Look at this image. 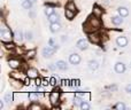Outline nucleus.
<instances>
[{
    "instance_id": "f257e3e1",
    "label": "nucleus",
    "mask_w": 131,
    "mask_h": 110,
    "mask_svg": "<svg viewBox=\"0 0 131 110\" xmlns=\"http://www.w3.org/2000/svg\"><path fill=\"white\" fill-rule=\"evenodd\" d=\"M102 25V22L100 20V17L95 15H90L86 20V22L83 24V29L86 33H90V32H94V31H99L100 28Z\"/></svg>"
},
{
    "instance_id": "f03ea898",
    "label": "nucleus",
    "mask_w": 131,
    "mask_h": 110,
    "mask_svg": "<svg viewBox=\"0 0 131 110\" xmlns=\"http://www.w3.org/2000/svg\"><path fill=\"white\" fill-rule=\"evenodd\" d=\"M0 36H1V41L2 43H9V41H12L14 39V33L8 29V28L1 29Z\"/></svg>"
},
{
    "instance_id": "7ed1b4c3",
    "label": "nucleus",
    "mask_w": 131,
    "mask_h": 110,
    "mask_svg": "<svg viewBox=\"0 0 131 110\" xmlns=\"http://www.w3.org/2000/svg\"><path fill=\"white\" fill-rule=\"evenodd\" d=\"M50 102H51V104H52L53 108L59 107V103H60V92H58V91H53V92H51V94H50Z\"/></svg>"
},
{
    "instance_id": "20e7f679",
    "label": "nucleus",
    "mask_w": 131,
    "mask_h": 110,
    "mask_svg": "<svg viewBox=\"0 0 131 110\" xmlns=\"http://www.w3.org/2000/svg\"><path fill=\"white\" fill-rule=\"evenodd\" d=\"M88 37H89V40L92 44H94V45H98L101 41V34L99 33V31L90 32V33H88Z\"/></svg>"
},
{
    "instance_id": "39448f33",
    "label": "nucleus",
    "mask_w": 131,
    "mask_h": 110,
    "mask_svg": "<svg viewBox=\"0 0 131 110\" xmlns=\"http://www.w3.org/2000/svg\"><path fill=\"white\" fill-rule=\"evenodd\" d=\"M57 52V50L51 46H47V47H44L43 51H41V54H43V57L44 58H50L54 55V53Z\"/></svg>"
},
{
    "instance_id": "423d86ee",
    "label": "nucleus",
    "mask_w": 131,
    "mask_h": 110,
    "mask_svg": "<svg viewBox=\"0 0 131 110\" xmlns=\"http://www.w3.org/2000/svg\"><path fill=\"white\" fill-rule=\"evenodd\" d=\"M27 74H24V72L22 71H16V69H14L13 72H10V78H14V79H18V80H23L24 81V79L27 78Z\"/></svg>"
},
{
    "instance_id": "0eeeda50",
    "label": "nucleus",
    "mask_w": 131,
    "mask_h": 110,
    "mask_svg": "<svg viewBox=\"0 0 131 110\" xmlns=\"http://www.w3.org/2000/svg\"><path fill=\"white\" fill-rule=\"evenodd\" d=\"M81 61H82L81 55L77 54V53H71V54L69 55V62H70V64L78 65L79 63H81Z\"/></svg>"
},
{
    "instance_id": "6e6552de",
    "label": "nucleus",
    "mask_w": 131,
    "mask_h": 110,
    "mask_svg": "<svg viewBox=\"0 0 131 110\" xmlns=\"http://www.w3.org/2000/svg\"><path fill=\"white\" fill-rule=\"evenodd\" d=\"M128 38L125 36H118L117 38H116V45L118 46L120 48H124L128 46Z\"/></svg>"
},
{
    "instance_id": "1a4fd4ad",
    "label": "nucleus",
    "mask_w": 131,
    "mask_h": 110,
    "mask_svg": "<svg viewBox=\"0 0 131 110\" xmlns=\"http://www.w3.org/2000/svg\"><path fill=\"white\" fill-rule=\"evenodd\" d=\"M25 74H27V76L31 79H36L37 77H39V71L36 69V68H28Z\"/></svg>"
},
{
    "instance_id": "9d476101",
    "label": "nucleus",
    "mask_w": 131,
    "mask_h": 110,
    "mask_svg": "<svg viewBox=\"0 0 131 110\" xmlns=\"http://www.w3.org/2000/svg\"><path fill=\"white\" fill-rule=\"evenodd\" d=\"M76 47L81 51H85L89 48V43L86 39H79L78 41L76 43Z\"/></svg>"
},
{
    "instance_id": "9b49d317",
    "label": "nucleus",
    "mask_w": 131,
    "mask_h": 110,
    "mask_svg": "<svg viewBox=\"0 0 131 110\" xmlns=\"http://www.w3.org/2000/svg\"><path fill=\"white\" fill-rule=\"evenodd\" d=\"M8 65L12 68V69H18V68L22 65V63H21V61L18 60V58H9Z\"/></svg>"
},
{
    "instance_id": "f8f14e48",
    "label": "nucleus",
    "mask_w": 131,
    "mask_h": 110,
    "mask_svg": "<svg viewBox=\"0 0 131 110\" xmlns=\"http://www.w3.org/2000/svg\"><path fill=\"white\" fill-rule=\"evenodd\" d=\"M62 29L61 24H60V22H55V23H51L50 24V31L52 32V33H57V32H60Z\"/></svg>"
},
{
    "instance_id": "ddd939ff",
    "label": "nucleus",
    "mask_w": 131,
    "mask_h": 110,
    "mask_svg": "<svg viewBox=\"0 0 131 110\" xmlns=\"http://www.w3.org/2000/svg\"><path fill=\"white\" fill-rule=\"evenodd\" d=\"M114 69H115V72H116V74L122 75L123 72L125 71V64H124L123 62H116V63H115V67H114Z\"/></svg>"
},
{
    "instance_id": "4468645a",
    "label": "nucleus",
    "mask_w": 131,
    "mask_h": 110,
    "mask_svg": "<svg viewBox=\"0 0 131 110\" xmlns=\"http://www.w3.org/2000/svg\"><path fill=\"white\" fill-rule=\"evenodd\" d=\"M57 68H58V70H60V71H66V70H68V64H67V62L63 60H59V61H57Z\"/></svg>"
},
{
    "instance_id": "2eb2a0df",
    "label": "nucleus",
    "mask_w": 131,
    "mask_h": 110,
    "mask_svg": "<svg viewBox=\"0 0 131 110\" xmlns=\"http://www.w3.org/2000/svg\"><path fill=\"white\" fill-rule=\"evenodd\" d=\"M117 13H118V15H121L122 17H128V16H129V9L124 6H120L117 8Z\"/></svg>"
},
{
    "instance_id": "dca6fc26",
    "label": "nucleus",
    "mask_w": 131,
    "mask_h": 110,
    "mask_svg": "<svg viewBox=\"0 0 131 110\" xmlns=\"http://www.w3.org/2000/svg\"><path fill=\"white\" fill-rule=\"evenodd\" d=\"M111 22L113 23L114 25H121L123 23V17L121 15H116V16H113L111 18Z\"/></svg>"
},
{
    "instance_id": "f3484780",
    "label": "nucleus",
    "mask_w": 131,
    "mask_h": 110,
    "mask_svg": "<svg viewBox=\"0 0 131 110\" xmlns=\"http://www.w3.org/2000/svg\"><path fill=\"white\" fill-rule=\"evenodd\" d=\"M98 68H99V62H98L97 60L89 61V69H90L91 71H94V70H97Z\"/></svg>"
},
{
    "instance_id": "a211bd4d",
    "label": "nucleus",
    "mask_w": 131,
    "mask_h": 110,
    "mask_svg": "<svg viewBox=\"0 0 131 110\" xmlns=\"http://www.w3.org/2000/svg\"><path fill=\"white\" fill-rule=\"evenodd\" d=\"M92 14L95 15V16H98V17H101L102 14H104V9L99 6H94L93 9H92Z\"/></svg>"
},
{
    "instance_id": "6ab92c4d",
    "label": "nucleus",
    "mask_w": 131,
    "mask_h": 110,
    "mask_svg": "<svg viewBox=\"0 0 131 110\" xmlns=\"http://www.w3.org/2000/svg\"><path fill=\"white\" fill-rule=\"evenodd\" d=\"M75 15H76V11L70 10V9H67V8H66V10H64V16H66V18H67V20H69V21L74 20V18H75Z\"/></svg>"
},
{
    "instance_id": "aec40b11",
    "label": "nucleus",
    "mask_w": 131,
    "mask_h": 110,
    "mask_svg": "<svg viewBox=\"0 0 131 110\" xmlns=\"http://www.w3.org/2000/svg\"><path fill=\"white\" fill-rule=\"evenodd\" d=\"M14 38L17 41H22L23 39H24V33H23L21 30H16V31L14 32Z\"/></svg>"
},
{
    "instance_id": "412c9836",
    "label": "nucleus",
    "mask_w": 131,
    "mask_h": 110,
    "mask_svg": "<svg viewBox=\"0 0 131 110\" xmlns=\"http://www.w3.org/2000/svg\"><path fill=\"white\" fill-rule=\"evenodd\" d=\"M47 20L50 21V23L60 22V16H59V14H57V13H53L52 15H50V16H48V18H47Z\"/></svg>"
},
{
    "instance_id": "4be33fe9",
    "label": "nucleus",
    "mask_w": 131,
    "mask_h": 110,
    "mask_svg": "<svg viewBox=\"0 0 131 110\" xmlns=\"http://www.w3.org/2000/svg\"><path fill=\"white\" fill-rule=\"evenodd\" d=\"M4 101L6 102V103H10L12 101H14V94H13V92L6 93V94H5V96H4Z\"/></svg>"
},
{
    "instance_id": "5701e85b",
    "label": "nucleus",
    "mask_w": 131,
    "mask_h": 110,
    "mask_svg": "<svg viewBox=\"0 0 131 110\" xmlns=\"http://www.w3.org/2000/svg\"><path fill=\"white\" fill-rule=\"evenodd\" d=\"M36 54H37L36 50H29L28 52H25L24 56H25V58H28V60H32V58L36 56Z\"/></svg>"
},
{
    "instance_id": "b1692460",
    "label": "nucleus",
    "mask_w": 131,
    "mask_h": 110,
    "mask_svg": "<svg viewBox=\"0 0 131 110\" xmlns=\"http://www.w3.org/2000/svg\"><path fill=\"white\" fill-rule=\"evenodd\" d=\"M2 46L7 51H14L16 48V45L14 43H12V41H9V43H2Z\"/></svg>"
},
{
    "instance_id": "393cba45",
    "label": "nucleus",
    "mask_w": 131,
    "mask_h": 110,
    "mask_svg": "<svg viewBox=\"0 0 131 110\" xmlns=\"http://www.w3.org/2000/svg\"><path fill=\"white\" fill-rule=\"evenodd\" d=\"M44 13H45V15L48 17V16L52 15L53 13H55V11H54V7H53V6H47V5H46L45 9H44Z\"/></svg>"
},
{
    "instance_id": "a878e982",
    "label": "nucleus",
    "mask_w": 131,
    "mask_h": 110,
    "mask_svg": "<svg viewBox=\"0 0 131 110\" xmlns=\"http://www.w3.org/2000/svg\"><path fill=\"white\" fill-rule=\"evenodd\" d=\"M24 39L28 41H32L34 40V33H32V31H30V30H27L24 33Z\"/></svg>"
},
{
    "instance_id": "bb28decb",
    "label": "nucleus",
    "mask_w": 131,
    "mask_h": 110,
    "mask_svg": "<svg viewBox=\"0 0 131 110\" xmlns=\"http://www.w3.org/2000/svg\"><path fill=\"white\" fill-rule=\"evenodd\" d=\"M32 4H34V2H31L30 0H23L22 1L23 9H31L32 8Z\"/></svg>"
},
{
    "instance_id": "cd10ccee",
    "label": "nucleus",
    "mask_w": 131,
    "mask_h": 110,
    "mask_svg": "<svg viewBox=\"0 0 131 110\" xmlns=\"http://www.w3.org/2000/svg\"><path fill=\"white\" fill-rule=\"evenodd\" d=\"M66 8L70 9V10L76 11V5H75V2L72 1V0H70V1H68L67 4H66Z\"/></svg>"
},
{
    "instance_id": "c85d7f7f",
    "label": "nucleus",
    "mask_w": 131,
    "mask_h": 110,
    "mask_svg": "<svg viewBox=\"0 0 131 110\" xmlns=\"http://www.w3.org/2000/svg\"><path fill=\"white\" fill-rule=\"evenodd\" d=\"M38 97H39V93L38 92H31V93H29V99L31 100V101L36 102L37 100H38Z\"/></svg>"
},
{
    "instance_id": "c756f323",
    "label": "nucleus",
    "mask_w": 131,
    "mask_h": 110,
    "mask_svg": "<svg viewBox=\"0 0 131 110\" xmlns=\"http://www.w3.org/2000/svg\"><path fill=\"white\" fill-rule=\"evenodd\" d=\"M48 46H51V47L55 48V50H59V47H60V46L58 45L57 43H55V40H54L53 38H50V39H48Z\"/></svg>"
},
{
    "instance_id": "7c9ffc66",
    "label": "nucleus",
    "mask_w": 131,
    "mask_h": 110,
    "mask_svg": "<svg viewBox=\"0 0 131 110\" xmlns=\"http://www.w3.org/2000/svg\"><path fill=\"white\" fill-rule=\"evenodd\" d=\"M114 108H115L116 110H125L127 107H125V104L123 103V102H117V103L114 106Z\"/></svg>"
},
{
    "instance_id": "2f4dec72",
    "label": "nucleus",
    "mask_w": 131,
    "mask_h": 110,
    "mask_svg": "<svg viewBox=\"0 0 131 110\" xmlns=\"http://www.w3.org/2000/svg\"><path fill=\"white\" fill-rule=\"evenodd\" d=\"M82 110H90V108H91V106L86 101H83L82 102V104H81V107H79Z\"/></svg>"
},
{
    "instance_id": "473e14b6",
    "label": "nucleus",
    "mask_w": 131,
    "mask_h": 110,
    "mask_svg": "<svg viewBox=\"0 0 131 110\" xmlns=\"http://www.w3.org/2000/svg\"><path fill=\"white\" fill-rule=\"evenodd\" d=\"M30 110H40L41 109V106H39L38 103H32L31 106L29 107Z\"/></svg>"
},
{
    "instance_id": "72a5a7b5",
    "label": "nucleus",
    "mask_w": 131,
    "mask_h": 110,
    "mask_svg": "<svg viewBox=\"0 0 131 110\" xmlns=\"http://www.w3.org/2000/svg\"><path fill=\"white\" fill-rule=\"evenodd\" d=\"M35 80H36V86H40V85H43V79H41V78L37 77V78L35 79Z\"/></svg>"
},
{
    "instance_id": "f704fd0d",
    "label": "nucleus",
    "mask_w": 131,
    "mask_h": 110,
    "mask_svg": "<svg viewBox=\"0 0 131 110\" xmlns=\"http://www.w3.org/2000/svg\"><path fill=\"white\" fill-rule=\"evenodd\" d=\"M48 69L53 70V71H54V70H57V69H58V68H57V64H55V63H50V64H48Z\"/></svg>"
},
{
    "instance_id": "c9c22d12",
    "label": "nucleus",
    "mask_w": 131,
    "mask_h": 110,
    "mask_svg": "<svg viewBox=\"0 0 131 110\" xmlns=\"http://www.w3.org/2000/svg\"><path fill=\"white\" fill-rule=\"evenodd\" d=\"M125 92L128 93V94H131V84H128L127 86H125Z\"/></svg>"
},
{
    "instance_id": "e433bc0d",
    "label": "nucleus",
    "mask_w": 131,
    "mask_h": 110,
    "mask_svg": "<svg viewBox=\"0 0 131 110\" xmlns=\"http://www.w3.org/2000/svg\"><path fill=\"white\" fill-rule=\"evenodd\" d=\"M71 85L75 86V87H78V86L81 85V83H79V80H72L71 81Z\"/></svg>"
},
{
    "instance_id": "4c0bfd02",
    "label": "nucleus",
    "mask_w": 131,
    "mask_h": 110,
    "mask_svg": "<svg viewBox=\"0 0 131 110\" xmlns=\"http://www.w3.org/2000/svg\"><path fill=\"white\" fill-rule=\"evenodd\" d=\"M107 88H108L109 91H115V92L117 91V86H116V85H111V86H108Z\"/></svg>"
},
{
    "instance_id": "58836bf2",
    "label": "nucleus",
    "mask_w": 131,
    "mask_h": 110,
    "mask_svg": "<svg viewBox=\"0 0 131 110\" xmlns=\"http://www.w3.org/2000/svg\"><path fill=\"white\" fill-rule=\"evenodd\" d=\"M29 17L34 20V18L36 17V13H35V11H29Z\"/></svg>"
},
{
    "instance_id": "ea45409f",
    "label": "nucleus",
    "mask_w": 131,
    "mask_h": 110,
    "mask_svg": "<svg viewBox=\"0 0 131 110\" xmlns=\"http://www.w3.org/2000/svg\"><path fill=\"white\" fill-rule=\"evenodd\" d=\"M67 36H61V41L62 43H64V41H67Z\"/></svg>"
},
{
    "instance_id": "a19ab883",
    "label": "nucleus",
    "mask_w": 131,
    "mask_h": 110,
    "mask_svg": "<svg viewBox=\"0 0 131 110\" xmlns=\"http://www.w3.org/2000/svg\"><path fill=\"white\" fill-rule=\"evenodd\" d=\"M5 103H6V102H5V101H1V102H0V109H4V107H5Z\"/></svg>"
},
{
    "instance_id": "79ce46f5",
    "label": "nucleus",
    "mask_w": 131,
    "mask_h": 110,
    "mask_svg": "<svg viewBox=\"0 0 131 110\" xmlns=\"http://www.w3.org/2000/svg\"><path fill=\"white\" fill-rule=\"evenodd\" d=\"M30 1H31V2H34V4H35V2H36L37 0H30Z\"/></svg>"
},
{
    "instance_id": "37998d69",
    "label": "nucleus",
    "mask_w": 131,
    "mask_h": 110,
    "mask_svg": "<svg viewBox=\"0 0 131 110\" xmlns=\"http://www.w3.org/2000/svg\"><path fill=\"white\" fill-rule=\"evenodd\" d=\"M130 68H131V62H130Z\"/></svg>"
}]
</instances>
